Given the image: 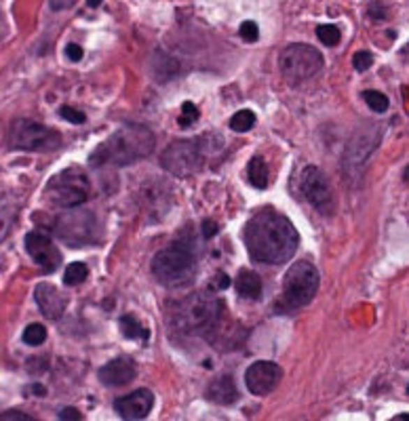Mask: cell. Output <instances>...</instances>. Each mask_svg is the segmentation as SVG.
Instances as JSON below:
<instances>
[{"label":"cell","mask_w":409,"mask_h":421,"mask_svg":"<svg viewBox=\"0 0 409 421\" xmlns=\"http://www.w3.org/2000/svg\"><path fill=\"white\" fill-rule=\"evenodd\" d=\"M297 245L299 234L295 226L276 208L266 206L255 210L245 226V247L249 257L260 263H287L295 255Z\"/></svg>","instance_id":"cell-1"},{"label":"cell","mask_w":409,"mask_h":421,"mask_svg":"<svg viewBox=\"0 0 409 421\" xmlns=\"http://www.w3.org/2000/svg\"><path fill=\"white\" fill-rule=\"evenodd\" d=\"M156 135L146 125H125L117 129L106 141H101L89 156L93 169L101 167H127L152 154Z\"/></svg>","instance_id":"cell-2"},{"label":"cell","mask_w":409,"mask_h":421,"mask_svg":"<svg viewBox=\"0 0 409 421\" xmlns=\"http://www.w3.org/2000/svg\"><path fill=\"white\" fill-rule=\"evenodd\" d=\"M224 321V303L211 293H192L171 307L169 327L186 337H207Z\"/></svg>","instance_id":"cell-3"},{"label":"cell","mask_w":409,"mask_h":421,"mask_svg":"<svg viewBox=\"0 0 409 421\" xmlns=\"http://www.w3.org/2000/svg\"><path fill=\"white\" fill-rule=\"evenodd\" d=\"M196 253L188 240H175L171 247L158 251L152 259V274L167 289L186 286L196 276Z\"/></svg>","instance_id":"cell-4"},{"label":"cell","mask_w":409,"mask_h":421,"mask_svg":"<svg viewBox=\"0 0 409 421\" xmlns=\"http://www.w3.org/2000/svg\"><path fill=\"white\" fill-rule=\"evenodd\" d=\"M214 135H200L194 139H177L173 141L163 154H161V167L175 175V177H192L198 173L204 162H207L209 154H214L218 148H214L209 141Z\"/></svg>","instance_id":"cell-5"},{"label":"cell","mask_w":409,"mask_h":421,"mask_svg":"<svg viewBox=\"0 0 409 421\" xmlns=\"http://www.w3.org/2000/svg\"><path fill=\"white\" fill-rule=\"evenodd\" d=\"M321 284V274L315 263L311 261H295L289 266L283 278V291H281V305L285 309H299L308 305Z\"/></svg>","instance_id":"cell-6"},{"label":"cell","mask_w":409,"mask_h":421,"mask_svg":"<svg viewBox=\"0 0 409 421\" xmlns=\"http://www.w3.org/2000/svg\"><path fill=\"white\" fill-rule=\"evenodd\" d=\"M89 177L80 167H70L53 175L45 185V200L57 208L80 206L89 198Z\"/></svg>","instance_id":"cell-7"},{"label":"cell","mask_w":409,"mask_h":421,"mask_svg":"<svg viewBox=\"0 0 409 421\" xmlns=\"http://www.w3.org/2000/svg\"><path fill=\"white\" fill-rule=\"evenodd\" d=\"M323 55L319 49L311 45H289L278 55L281 74L289 84H302L306 80H313L323 70Z\"/></svg>","instance_id":"cell-8"},{"label":"cell","mask_w":409,"mask_h":421,"mask_svg":"<svg viewBox=\"0 0 409 421\" xmlns=\"http://www.w3.org/2000/svg\"><path fill=\"white\" fill-rule=\"evenodd\" d=\"M9 146L24 152H53L61 146V135L43 123L20 118L9 129Z\"/></svg>","instance_id":"cell-9"},{"label":"cell","mask_w":409,"mask_h":421,"mask_svg":"<svg viewBox=\"0 0 409 421\" xmlns=\"http://www.w3.org/2000/svg\"><path fill=\"white\" fill-rule=\"evenodd\" d=\"M378 144H380V125L367 123L365 127L352 133L344 154V173L348 179L361 181Z\"/></svg>","instance_id":"cell-10"},{"label":"cell","mask_w":409,"mask_h":421,"mask_svg":"<svg viewBox=\"0 0 409 421\" xmlns=\"http://www.w3.org/2000/svg\"><path fill=\"white\" fill-rule=\"evenodd\" d=\"M55 234L57 238H61L64 243H68V247H84L95 243L97 238V220L91 210H68V213L59 215L55 220Z\"/></svg>","instance_id":"cell-11"},{"label":"cell","mask_w":409,"mask_h":421,"mask_svg":"<svg viewBox=\"0 0 409 421\" xmlns=\"http://www.w3.org/2000/svg\"><path fill=\"white\" fill-rule=\"evenodd\" d=\"M299 192L321 215H332L336 208V198L327 175L319 167H304L299 173Z\"/></svg>","instance_id":"cell-12"},{"label":"cell","mask_w":409,"mask_h":421,"mask_svg":"<svg viewBox=\"0 0 409 421\" xmlns=\"http://www.w3.org/2000/svg\"><path fill=\"white\" fill-rule=\"evenodd\" d=\"M283 379V369L270 360H258L245 371V385L253 396L272 394Z\"/></svg>","instance_id":"cell-13"},{"label":"cell","mask_w":409,"mask_h":421,"mask_svg":"<svg viewBox=\"0 0 409 421\" xmlns=\"http://www.w3.org/2000/svg\"><path fill=\"white\" fill-rule=\"evenodd\" d=\"M26 251L32 257L36 266H40L45 272H55L61 266V253L55 247V243L40 230L26 234Z\"/></svg>","instance_id":"cell-14"},{"label":"cell","mask_w":409,"mask_h":421,"mask_svg":"<svg viewBox=\"0 0 409 421\" xmlns=\"http://www.w3.org/2000/svg\"><path fill=\"white\" fill-rule=\"evenodd\" d=\"M114 411L119 417L127 419V421H137V419H146L148 413L154 406V394L148 388H140L127 396H121L114 400Z\"/></svg>","instance_id":"cell-15"},{"label":"cell","mask_w":409,"mask_h":421,"mask_svg":"<svg viewBox=\"0 0 409 421\" xmlns=\"http://www.w3.org/2000/svg\"><path fill=\"white\" fill-rule=\"evenodd\" d=\"M97 377L108 388H123L137 377V365L129 356H119L101 367Z\"/></svg>","instance_id":"cell-16"},{"label":"cell","mask_w":409,"mask_h":421,"mask_svg":"<svg viewBox=\"0 0 409 421\" xmlns=\"http://www.w3.org/2000/svg\"><path fill=\"white\" fill-rule=\"evenodd\" d=\"M34 299L36 305L40 307V312L47 316L49 321H57L66 312V297L59 293L57 286L49 284V282H40L34 289Z\"/></svg>","instance_id":"cell-17"},{"label":"cell","mask_w":409,"mask_h":421,"mask_svg":"<svg viewBox=\"0 0 409 421\" xmlns=\"http://www.w3.org/2000/svg\"><path fill=\"white\" fill-rule=\"evenodd\" d=\"M204 396L216 404H232L239 400V390H237V383L230 375H220L207 385Z\"/></svg>","instance_id":"cell-18"},{"label":"cell","mask_w":409,"mask_h":421,"mask_svg":"<svg viewBox=\"0 0 409 421\" xmlns=\"http://www.w3.org/2000/svg\"><path fill=\"white\" fill-rule=\"evenodd\" d=\"M262 291H264V284H262V278L251 272V270H241L239 276H237V293L243 297V299H249V301H255L262 297Z\"/></svg>","instance_id":"cell-19"},{"label":"cell","mask_w":409,"mask_h":421,"mask_svg":"<svg viewBox=\"0 0 409 421\" xmlns=\"http://www.w3.org/2000/svg\"><path fill=\"white\" fill-rule=\"evenodd\" d=\"M119 327H121V333L127 339L144 342V344H148V339H150V329H146V325L133 314H123L121 321H119Z\"/></svg>","instance_id":"cell-20"},{"label":"cell","mask_w":409,"mask_h":421,"mask_svg":"<svg viewBox=\"0 0 409 421\" xmlns=\"http://www.w3.org/2000/svg\"><path fill=\"white\" fill-rule=\"evenodd\" d=\"M247 175H249V181L253 187L258 190H266L268 187V179H270V173H268V164L262 156H253L247 164Z\"/></svg>","instance_id":"cell-21"},{"label":"cell","mask_w":409,"mask_h":421,"mask_svg":"<svg viewBox=\"0 0 409 421\" xmlns=\"http://www.w3.org/2000/svg\"><path fill=\"white\" fill-rule=\"evenodd\" d=\"M255 123H258L255 112H251V110H239L230 118V129L237 131V133H247V131H251L255 127Z\"/></svg>","instance_id":"cell-22"},{"label":"cell","mask_w":409,"mask_h":421,"mask_svg":"<svg viewBox=\"0 0 409 421\" xmlns=\"http://www.w3.org/2000/svg\"><path fill=\"white\" fill-rule=\"evenodd\" d=\"M87 276H89V268H87V263H82V261H74V263H70V266L66 268L64 284H68V286H76V284L84 282Z\"/></svg>","instance_id":"cell-23"},{"label":"cell","mask_w":409,"mask_h":421,"mask_svg":"<svg viewBox=\"0 0 409 421\" xmlns=\"http://www.w3.org/2000/svg\"><path fill=\"white\" fill-rule=\"evenodd\" d=\"M363 99L367 103V108L378 112V114H382V112H386L390 108L388 97L384 93H380V91H363Z\"/></svg>","instance_id":"cell-24"},{"label":"cell","mask_w":409,"mask_h":421,"mask_svg":"<svg viewBox=\"0 0 409 421\" xmlns=\"http://www.w3.org/2000/svg\"><path fill=\"white\" fill-rule=\"evenodd\" d=\"M317 36L327 47H336L342 40V32H340V28L336 24H323V26H319L317 28Z\"/></svg>","instance_id":"cell-25"},{"label":"cell","mask_w":409,"mask_h":421,"mask_svg":"<svg viewBox=\"0 0 409 421\" xmlns=\"http://www.w3.org/2000/svg\"><path fill=\"white\" fill-rule=\"evenodd\" d=\"M45 339H47V329L38 323L28 325L22 333V342L26 346H40V344H45Z\"/></svg>","instance_id":"cell-26"},{"label":"cell","mask_w":409,"mask_h":421,"mask_svg":"<svg viewBox=\"0 0 409 421\" xmlns=\"http://www.w3.org/2000/svg\"><path fill=\"white\" fill-rule=\"evenodd\" d=\"M198 110H196V105L192 103V101H186L184 105H181V114H179V118H177V125L179 127H190V125H194L196 121H198Z\"/></svg>","instance_id":"cell-27"},{"label":"cell","mask_w":409,"mask_h":421,"mask_svg":"<svg viewBox=\"0 0 409 421\" xmlns=\"http://www.w3.org/2000/svg\"><path fill=\"white\" fill-rule=\"evenodd\" d=\"M59 116H61L64 121L72 123V125H84V123H87V116H84L80 110L70 108V105H61V108H59Z\"/></svg>","instance_id":"cell-28"},{"label":"cell","mask_w":409,"mask_h":421,"mask_svg":"<svg viewBox=\"0 0 409 421\" xmlns=\"http://www.w3.org/2000/svg\"><path fill=\"white\" fill-rule=\"evenodd\" d=\"M239 36L245 40V43H255L260 38V28L255 22H243L241 28H239Z\"/></svg>","instance_id":"cell-29"},{"label":"cell","mask_w":409,"mask_h":421,"mask_svg":"<svg viewBox=\"0 0 409 421\" xmlns=\"http://www.w3.org/2000/svg\"><path fill=\"white\" fill-rule=\"evenodd\" d=\"M352 66H355L357 72H367L373 66V55L369 51H359L352 57Z\"/></svg>","instance_id":"cell-30"},{"label":"cell","mask_w":409,"mask_h":421,"mask_svg":"<svg viewBox=\"0 0 409 421\" xmlns=\"http://www.w3.org/2000/svg\"><path fill=\"white\" fill-rule=\"evenodd\" d=\"M57 417H59L61 421H68V419H72V421H80V419H82L80 411L74 408V406H64V408L57 413Z\"/></svg>","instance_id":"cell-31"},{"label":"cell","mask_w":409,"mask_h":421,"mask_svg":"<svg viewBox=\"0 0 409 421\" xmlns=\"http://www.w3.org/2000/svg\"><path fill=\"white\" fill-rule=\"evenodd\" d=\"M66 57H68L70 61H80V59H82V47L70 43V45L66 47Z\"/></svg>","instance_id":"cell-32"},{"label":"cell","mask_w":409,"mask_h":421,"mask_svg":"<svg viewBox=\"0 0 409 421\" xmlns=\"http://www.w3.org/2000/svg\"><path fill=\"white\" fill-rule=\"evenodd\" d=\"M3 419H5V421H11V419H20V421H34V417H32V415H26V413H22V411H5V413H3Z\"/></svg>","instance_id":"cell-33"},{"label":"cell","mask_w":409,"mask_h":421,"mask_svg":"<svg viewBox=\"0 0 409 421\" xmlns=\"http://www.w3.org/2000/svg\"><path fill=\"white\" fill-rule=\"evenodd\" d=\"M216 234H218V224H216L214 220L202 222V236H204V238H214Z\"/></svg>","instance_id":"cell-34"},{"label":"cell","mask_w":409,"mask_h":421,"mask_svg":"<svg viewBox=\"0 0 409 421\" xmlns=\"http://www.w3.org/2000/svg\"><path fill=\"white\" fill-rule=\"evenodd\" d=\"M369 15H371V17H386L388 11L384 9V5L375 3V5H369Z\"/></svg>","instance_id":"cell-35"},{"label":"cell","mask_w":409,"mask_h":421,"mask_svg":"<svg viewBox=\"0 0 409 421\" xmlns=\"http://www.w3.org/2000/svg\"><path fill=\"white\" fill-rule=\"evenodd\" d=\"M74 5V0H66V3H57V0H51L49 3V7L53 9V11H61V9H68V7H72Z\"/></svg>","instance_id":"cell-36"},{"label":"cell","mask_w":409,"mask_h":421,"mask_svg":"<svg viewBox=\"0 0 409 421\" xmlns=\"http://www.w3.org/2000/svg\"><path fill=\"white\" fill-rule=\"evenodd\" d=\"M216 286H218V289H228V286H230V278H228L224 272L218 274V276H216Z\"/></svg>","instance_id":"cell-37"},{"label":"cell","mask_w":409,"mask_h":421,"mask_svg":"<svg viewBox=\"0 0 409 421\" xmlns=\"http://www.w3.org/2000/svg\"><path fill=\"white\" fill-rule=\"evenodd\" d=\"M26 392H32V394H38V396H45L47 394V388L45 385H40V383H32Z\"/></svg>","instance_id":"cell-38"},{"label":"cell","mask_w":409,"mask_h":421,"mask_svg":"<svg viewBox=\"0 0 409 421\" xmlns=\"http://www.w3.org/2000/svg\"><path fill=\"white\" fill-rule=\"evenodd\" d=\"M87 5H89L91 9H97V7L101 5V0H89V3H87Z\"/></svg>","instance_id":"cell-39"},{"label":"cell","mask_w":409,"mask_h":421,"mask_svg":"<svg viewBox=\"0 0 409 421\" xmlns=\"http://www.w3.org/2000/svg\"><path fill=\"white\" fill-rule=\"evenodd\" d=\"M401 419H407V413H401V415L392 417V421H401Z\"/></svg>","instance_id":"cell-40"}]
</instances>
